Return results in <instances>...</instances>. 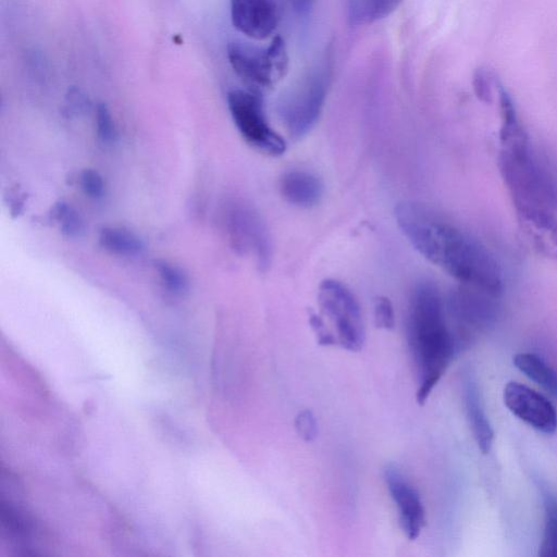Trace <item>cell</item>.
<instances>
[{
  "mask_svg": "<svg viewBox=\"0 0 557 557\" xmlns=\"http://www.w3.org/2000/svg\"><path fill=\"white\" fill-rule=\"evenodd\" d=\"M499 103L498 166L518 224L537 252L557 260V165L532 144L504 90Z\"/></svg>",
  "mask_w": 557,
  "mask_h": 557,
  "instance_id": "cell-1",
  "label": "cell"
},
{
  "mask_svg": "<svg viewBox=\"0 0 557 557\" xmlns=\"http://www.w3.org/2000/svg\"><path fill=\"white\" fill-rule=\"evenodd\" d=\"M397 224L414 249L460 284L499 297L503 270L494 255L478 239L416 201L395 208Z\"/></svg>",
  "mask_w": 557,
  "mask_h": 557,
  "instance_id": "cell-2",
  "label": "cell"
},
{
  "mask_svg": "<svg viewBox=\"0 0 557 557\" xmlns=\"http://www.w3.org/2000/svg\"><path fill=\"white\" fill-rule=\"evenodd\" d=\"M406 337L417 373L416 399L422 406L458 351L448 324L445 300L430 281L418 282L411 292Z\"/></svg>",
  "mask_w": 557,
  "mask_h": 557,
  "instance_id": "cell-3",
  "label": "cell"
},
{
  "mask_svg": "<svg viewBox=\"0 0 557 557\" xmlns=\"http://www.w3.org/2000/svg\"><path fill=\"white\" fill-rule=\"evenodd\" d=\"M329 83V66L323 65L282 95L277 113L290 137L299 139L315 125L325 103Z\"/></svg>",
  "mask_w": 557,
  "mask_h": 557,
  "instance_id": "cell-4",
  "label": "cell"
},
{
  "mask_svg": "<svg viewBox=\"0 0 557 557\" xmlns=\"http://www.w3.org/2000/svg\"><path fill=\"white\" fill-rule=\"evenodd\" d=\"M227 58L234 72L257 90L276 85L288 69L287 50L281 36H275L268 47L231 41Z\"/></svg>",
  "mask_w": 557,
  "mask_h": 557,
  "instance_id": "cell-5",
  "label": "cell"
},
{
  "mask_svg": "<svg viewBox=\"0 0 557 557\" xmlns=\"http://www.w3.org/2000/svg\"><path fill=\"white\" fill-rule=\"evenodd\" d=\"M321 311L333 327L337 346L359 351L366 341V330L361 309L351 290L343 283L324 280L318 292Z\"/></svg>",
  "mask_w": 557,
  "mask_h": 557,
  "instance_id": "cell-6",
  "label": "cell"
},
{
  "mask_svg": "<svg viewBox=\"0 0 557 557\" xmlns=\"http://www.w3.org/2000/svg\"><path fill=\"white\" fill-rule=\"evenodd\" d=\"M497 297L461 284L445 299V309L457 350L473 333L492 324L498 314Z\"/></svg>",
  "mask_w": 557,
  "mask_h": 557,
  "instance_id": "cell-7",
  "label": "cell"
},
{
  "mask_svg": "<svg viewBox=\"0 0 557 557\" xmlns=\"http://www.w3.org/2000/svg\"><path fill=\"white\" fill-rule=\"evenodd\" d=\"M227 106L234 124L249 145L272 157L284 153L285 140L268 123L263 100L257 89L230 91Z\"/></svg>",
  "mask_w": 557,
  "mask_h": 557,
  "instance_id": "cell-8",
  "label": "cell"
},
{
  "mask_svg": "<svg viewBox=\"0 0 557 557\" xmlns=\"http://www.w3.org/2000/svg\"><path fill=\"white\" fill-rule=\"evenodd\" d=\"M227 225L235 248L251 255L265 269L272 258V242L260 214L247 205L236 203L228 211Z\"/></svg>",
  "mask_w": 557,
  "mask_h": 557,
  "instance_id": "cell-9",
  "label": "cell"
},
{
  "mask_svg": "<svg viewBox=\"0 0 557 557\" xmlns=\"http://www.w3.org/2000/svg\"><path fill=\"white\" fill-rule=\"evenodd\" d=\"M384 481L398 511L399 525L409 541L420 535L425 524V510L421 495L403 471L393 463L384 468Z\"/></svg>",
  "mask_w": 557,
  "mask_h": 557,
  "instance_id": "cell-10",
  "label": "cell"
},
{
  "mask_svg": "<svg viewBox=\"0 0 557 557\" xmlns=\"http://www.w3.org/2000/svg\"><path fill=\"white\" fill-rule=\"evenodd\" d=\"M504 403L515 416L535 430L546 434L557 430L556 408L536 391L518 382H509L504 388Z\"/></svg>",
  "mask_w": 557,
  "mask_h": 557,
  "instance_id": "cell-11",
  "label": "cell"
},
{
  "mask_svg": "<svg viewBox=\"0 0 557 557\" xmlns=\"http://www.w3.org/2000/svg\"><path fill=\"white\" fill-rule=\"evenodd\" d=\"M230 4L234 27L249 38L265 39L278 25V0H231Z\"/></svg>",
  "mask_w": 557,
  "mask_h": 557,
  "instance_id": "cell-12",
  "label": "cell"
},
{
  "mask_svg": "<svg viewBox=\"0 0 557 557\" xmlns=\"http://www.w3.org/2000/svg\"><path fill=\"white\" fill-rule=\"evenodd\" d=\"M280 189L286 201L300 208L318 205L323 195L321 180L305 170H292L284 173L280 181Z\"/></svg>",
  "mask_w": 557,
  "mask_h": 557,
  "instance_id": "cell-13",
  "label": "cell"
},
{
  "mask_svg": "<svg viewBox=\"0 0 557 557\" xmlns=\"http://www.w3.org/2000/svg\"><path fill=\"white\" fill-rule=\"evenodd\" d=\"M463 403L478 446L483 454H487L492 447L494 433L482 408L478 388L470 377L463 380Z\"/></svg>",
  "mask_w": 557,
  "mask_h": 557,
  "instance_id": "cell-14",
  "label": "cell"
},
{
  "mask_svg": "<svg viewBox=\"0 0 557 557\" xmlns=\"http://www.w3.org/2000/svg\"><path fill=\"white\" fill-rule=\"evenodd\" d=\"M512 361L517 369L557 398V371L543 358L533 352H519Z\"/></svg>",
  "mask_w": 557,
  "mask_h": 557,
  "instance_id": "cell-15",
  "label": "cell"
},
{
  "mask_svg": "<svg viewBox=\"0 0 557 557\" xmlns=\"http://www.w3.org/2000/svg\"><path fill=\"white\" fill-rule=\"evenodd\" d=\"M404 0H349V20L354 25L371 24L391 15Z\"/></svg>",
  "mask_w": 557,
  "mask_h": 557,
  "instance_id": "cell-16",
  "label": "cell"
},
{
  "mask_svg": "<svg viewBox=\"0 0 557 557\" xmlns=\"http://www.w3.org/2000/svg\"><path fill=\"white\" fill-rule=\"evenodd\" d=\"M99 242L103 248L119 256H136L144 248L137 235L121 227L103 228L100 233Z\"/></svg>",
  "mask_w": 557,
  "mask_h": 557,
  "instance_id": "cell-17",
  "label": "cell"
},
{
  "mask_svg": "<svg viewBox=\"0 0 557 557\" xmlns=\"http://www.w3.org/2000/svg\"><path fill=\"white\" fill-rule=\"evenodd\" d=\"M545 524L539 556L557 557V503L548 493L544 494Z\"/></svg>",
  "mask_w": 557,
  "mask_h": 557,
  "instance_id": "cell-18",
  "label": "cell"
},
{
  "mask_svg": "<svg viewBox=\"0 0 557 557\" xmlns=\"http://www.w3.org/2000/svg\"><path fill=\"white\" fill-rule=\"evenodd\" d=\"M61 231L69 237H77L84 231L79 214L67 203H59L53 213Z\"/></svg>",
  "mask_w": 557,
  "mask_h": 557,
  "instance_id": "cell-19",
  "label": "cell"
},
{
  "mask_svg": "<svg viewBox=\"0 0 557 557\" xmlns=\"http://www.w3.org/2000/svg\"><path fill=\"white\" fill-rule=\"evenodd\" d=\"M157 270L161 281L170 292L181 294L186 290L187 276L180 268L163 261L157 264Z\"/></svg>",
  "mask_w": 557,
  "mask_h": 557,
  "instance_id": "cell-20",
  "label": "cell"
},
{
  "mask_svg": "<svg viewBox=\"0 0 557 557\" xmlns=\"http://www.w3.org/2000/svg\"><path fill=\"white\" fill-rule=\"evenodd\" d=\"M295 430L305 442H312L319 433L318 421L309 409L300 410L295 417Z\"/></svg>",
  "mask_w": 557,
  "mask_h": 557,
  "instance_id": "cell-21",
  "label": "cell"
},
{
  "mask_svg": "<svg viewBox=\"0 0 557 557\" xmlns=\"http://www.w3.org/2000/svg\"><path fill=\"white\" fill-rule=\"evenodd\" d=\"M374 321L380 329L391 331L395 326V315L392 302L386 297H379L374 305Z\"/></svg>",
  "mask_w": 557,
  "mask_h": 557,
  "instance_id": "cell-22",
  "label": "cell"
},
{
  "mask_svg": "<svg viewBox=\"0 0 557 557\" xmlns=\"http://www.w3.org/2000/svg\"><path fill=\"white\" fill-rule=\"evenodd\" d=\"M96 125L98 137L103 143H111L115 137V127L108 108L100 103L97 107Z\"/></svg>",
  "mask_w": 557,
  "mask_h": 557,
  "instance_id": "cell-23",
  "label": "cell"
},
{
  "mask_svg": "<svg viewBox=\"0 0 557 557\" xmlns=\"http://www.w3.org/2000/svg\"><path fill=\"white\" fill-rule=\"evenodd\" d=\"M81 186L84 193L94 199L101 198L104 193V182L101 175L94 170H85L81 175Z\"/></svg>",
  "mask_w": 557,
  "mask_h": 557,
  "instance_id": "cell-24",
  "label": "cell"
},
{
  "mask_svg": "<svg viewBox=\"0 0 557 557\" xmlns=\"http://www.w3.org/2000/svg\"><path fill=\"white\" fill-rule=\"evenodd\" d=\"M309 323L321 346H337L336 338L325 321L314 312L309 314Z\"/></svg>",
  "mask_w": 557,
  "mask_h": 557,
  "instance_id": "cell-25",
  "label": "cell"
},
{
  "mask_svg": "<svg viewBox=\"0 0 557 557\" xmlns=\"http://www.w3.org/2000/svg\"><path fill=\"white\" fill-rule=\"evenodd\" d=\"M474 89L478 97L487 100L491 97L490 86L485 74L482 71H478L474 76Z\"/></svg>",
  "mask_w": 557,
  "mask_h": 557,
  "instance_id": "cell-26",
  "label": "cell"
},
{
  "mask_svg": "<svg viewBox=\"0 0 557 557\" xmlns=\"http://www.w3.org/2000/svg\"><path fill=\"white\" fill-rule=\"evenodd\" d=\"M315 1L317 0H289L294 11L301 15L307 14L312 9Z\"/></svg>",
  "mask_w": 557,
  "mask_h": 557,
  "instance_id": "cell-27",
  "label": "cell"
}]
</instances>
